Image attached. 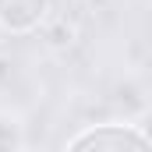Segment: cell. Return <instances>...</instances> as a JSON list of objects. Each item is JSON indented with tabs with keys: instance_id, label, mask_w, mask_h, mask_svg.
<instances>
[{
	"instance_id": "obj_1",
	"label": "cell",
	"mask_w": 152,
	"mask_h": 152,
	"mask_svg": "<svg viewBox=\"0 0 152 152\" xmlns=\"http://www.w3.org/2000/svg\"><path fill=\"white\" fill-rule=\"evenodd\" d=\"M67 152H152V138L127 124H99L81 131L67 145Z\"/></svg>"
},
{
	"instance_id": "obj_2",
	"label": "cell",
	"mask_w": 152,
	"mask_h": 152,
	"mask_svg": "<svg viewBox=\"0 0 152 152\" xmlns=\"http://www.w3.org/2000/svg\"><path fill=\"white\" fill-rule=\"evenodd\" d=\"M50 0H0V28L11 36H25L42 25Z\"/></svg>"
}]
</instances>
